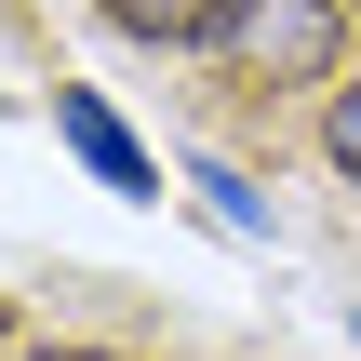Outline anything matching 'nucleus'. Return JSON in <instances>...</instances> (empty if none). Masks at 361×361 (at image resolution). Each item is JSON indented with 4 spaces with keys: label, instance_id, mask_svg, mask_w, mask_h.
I'll list each match as a JSON object with an SVG mask.
<instances>
[{
    "label": "nucleus",
    "instance_id": "1",
    "mask_svg": "<svg viewBox=\"0 0 361 361\" xmlns=\"http://www.w3.org/2000/svg\"><path fill=\"white\" fill-rule=\"evenodd\" d=\"M335 54H348V13H335V0H228V13H214V67L255 80V94L335 80Z\"/></svg>",
    "mask_w": 361,
    "mask_h": 361
},
{
    "label": "nucleus",
    "instance_id": "2",
    "mask_svg": "<svg viewBox=\"0 0 361 361\" xmlns=\"http://www.w3.org/2000/svg\"><path fill=\"white\" fill-rule=\"evenodd\" d=\"M54 134L94 161V188H121V201H161V161L121 134V107H94V94H54Z\"/></svg>",
    "mask_w": 361,
    "mask_h": 361
},
{
    "label": "nucleus",
    "instance_id": "3",
    "mask_svg": "<svg viewBox=\"0 0 361 361\" xmlns=\"http://www.w3.org/2000/svg\"><path fill=\"white\" fill-rule=\"evenodd\" d=\"M94 13H107L121 40H161V54H174V40H214L228 0H94Z\"/></svg>",
    "mask_w": 361,
    "mask_h": 361
},
{
    "label": "nucleus",
    "instance_id": "4",
    "mask_svg": "<svg viewBox=\"0 0 361 361\" xmlns=\"http://www.w3.org/2000/svg\"><path fill=\"white\" fill-rule=\"evenodd\" d=\"M201 201H214V228H228V241H268V201H255L241 174H214V161H201Z\"/></svg>",
    "mask_w": 361,
    "mask_h": 361
},
{
    "label": "nucleus",
    "instance_id": "5",
    "mask_svg": "<svg viewBox=\"0 0 361 361\" xmlns=\"http://www.w3.org/2000/svg\"><path fill=\"white\" fill-rule=\"evenodd\" d=\"M322 161H335V174H348V188H361V80H348V94H335V107H322Z\"/></svg>",
    "mask_w": 361,
    "mask_h": 361
},
{
    "label": "nucleus",
    "instance_id": "6",
    "mask_svg": "<svg viewBox=\"0 0 361 361\" xmlns=\"http://www.w3.org/2000/svg\"><path fill=\"white\" fill-rule=\"evenodd\" d=\"M27 361H121V348H27Z\"/></svg>",
    "mask_w": 361,
    "mask_h": 361
},
{
    "label": "nucleus",
    "instance_id": "7",
    "mask_svg": "<svg viewBox=\"0 0 361 361\" xmlns=\"http://www.w3.org/2000/svg\"><path fill=\"white\" fill-rule=\"evenodd\" d=\"M0 107H13V94H0Z\"/></svg>",
    "mask_w": 361,
    "mask_h": 361
},
{
    "label": "nucleus",
    "instance_id": "8",
    "mask_svg": "<svg viewBox=\"0 0 361 361\" xmlns=\"http://www.w3.org/2000/svg\"><path fill=\"white\" fill-rule=\"evenodd\" d=\"M0 335H13V322H0Z\"/></svg>",
    "mask_w": 361,
    "mask_h": 361
}]
</instances>
